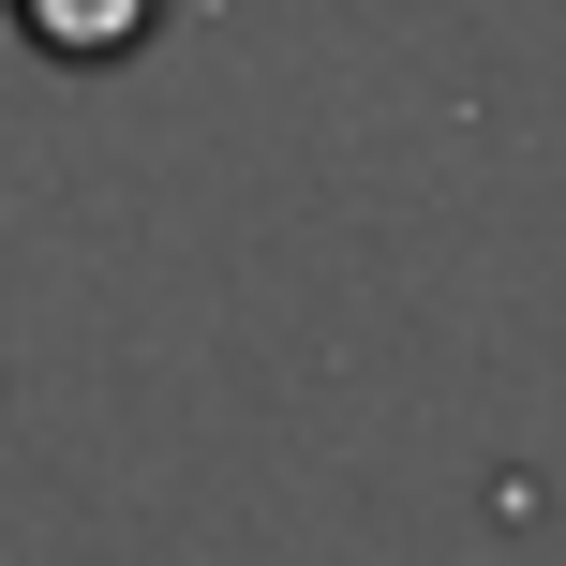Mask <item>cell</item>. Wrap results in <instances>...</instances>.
Instances as JSON below:
<instances>
[{"label": "cell", "instance_id": "obj_1", "mask_svg": "<svg viewBox=\"0 0 566 566\" xmlns=\"http://www.w3.org/2000/svg\"><path fill=\"white\" fill-rule=\"evenodd\" d=\"M15 30L45 60H75V75H105V60H135L149 30H165V0H15Z\"/></svg>", "mask_w": 566, "mask_h": 566}]
</instances>
